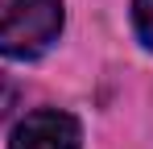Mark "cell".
<instances>
[{"label": "cell", "mask_w": 153, "mask_h": 149, "mask_svg": "<svg viewBox=\"0 0 153 149\" xmlns=\"http://www.w3.org/2000/svg\"><path fill=\"white\" fill-rule=\"evenodd\" d=\"M8 149H83V133L75 116L58 108H42V112H29L13 128Z\"/></svg>", "instance_id": "cell-2"}, {"label": "cell", "mask_w": 153, "mask_h": 149, "mask_svg": "<svg viewBox=\"0 0 153 149\" xmlns=\"http://www.w3.org/2000/svg\"><path fill=\"white\" fill-rule=\"evenodd\" d=\"M62 33V0H0V54L37 58Z\"/></svg>", "instance_id": "cell-1"}, {"label": "cell", "mask_w": 153, "mask_h": 149, "mask_svg": "<svg viewBox=\"0 0 153 149\" xmlns=\"http://www.w3.org/2000/svg\"><path fill=\"white\" fill-rule=\"evenodd\" d=\"M132 25H137V37L153 50V0H132Z\"/></svg>", "instance_id": "cell-3"}, {"label": "cell", "mask_w": 153, "mask_h": 149, "mask_svg": "<svg viewBox=\"0 0 153 149\" xmlns=\"http://www.w3.org/2000/svg\"><path fill=\"white\" fill-rule=\"evenodd\" d=\"M13 108H17V83L8 74H0V124L13 116Z\"/></svg>", "instance_id": "cell-4"}]
</instances>
